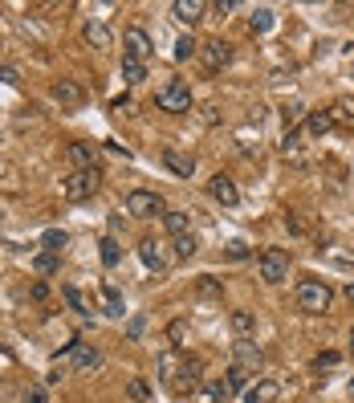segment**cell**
Returning a JSON list of instances; mask_svg holds the SVG:
<instances>
[{
  "label": "cell",
  "instance_id": "1",
  "mask_svg": "<svg viewBox=\"0 0 354 403\" xmlns=\"http://www.w3.org/2000/svg\"><path fill=\"white\" fill-rule=\"evenodd\" d=\"M159 371H163V383L175 391V395H188L200 387V358H179L175 351H163L159 355Z\"/></svg>",
  "mask_w": 354,
  "mask_h": 403
},
{
  "label": "cell",
  "instance_id": "2",
  "mask_svg": "<svg viewBox=\"0 0 354 403\" xmlns=\"http://www.w3.org/2000/svg\"><path fill=\"white\" fill-rule=\"evenodd\" d=\"M98 184H102V171H70L66 179H61V196L66 200H73V204H82V200H90L98 191Z\"/></svg>",
  "mask_w": 354,
  "mask_h": 403
},
{
  "label": "cell",
  "instance_id": "3",
  "mask_svg": "<svg viewBox=\"0 0 354 403\" xmlns=\"http://www.w3.org/2000/svg\"><path fill=\"white\" fill-rule=\"evenodd\" d=\"M297 306L306 314H326L334 306V289L326 281H302L297 285Z\"/></svg>",
  "mask_w": 354,
  "mask_h": 403
},
{
  "label": "cell",
  "instance_id": "4",
  "mask_svg": "<svg viewBox=\"0 0 354 403\" xmlns=\"http://www.w3.org/2000/svg\"><path fill=\"white\" fill-rule=\"evenodd\" d=\"M155 106H159V110H167V115H188V110H191V90L179 82V78H171L167 86H159Z\"/></svg>",
  "mask_w": 354,
  "mask_h": 403
},
{
  "label": "cell",
  "instance_id": "5",
  "mask_svg": "<svg viewBox=\"0 0 354 403\" xmlns=\"http://www.w3.org/2000/svg\"><path fill=\"white\" fill-rule=\"evenodd\" d=\"M260 277L269 285H281L289 277V253L285 249H265L260 253Z\"/></svg>",
  "mask_w": 354,
  "mask_h": 403
},
{
  "label": "cell",
  "instance_id": "6",
  "mask_svg": "<svg viewBox=\"0 0 354 403\" xmlns=\"http://www.w3.org/2000/svg\"><path fill=\"white\" fill-rule=\"evenodd\" d=\"M126 212L131 216H139V220H151V216H163L167 208H163V200L155 196V191H131L126 196Z\"/></svg>",
  "mask_w": 354,
  "mask_h": 403
},
{
  "label": "cell",
  "instance_id": "7",
  "mask_svg": "<svg viewBox=\"0 0 354 403\" xmlns=\"http://www.w3.org/2000/svg\"><path fill=\"white\" fill-rule=\"evenodd\" d=\"M196 57H200V66L208 73H220L228 61H233V45H224V41H204Z\"/></svg>",
  "mask_w": 354,
  "mask_h": 403
},
{
  "label": "cell",
  "instance_id": "8",
  "mask_svg": "<svg viewBox=\"0 0 354 403\" xmlns=\"http://www.w3.org/2000/svg\"><path fill=\"white\" fill-rule=\"evenodd\" d=\"M233 362L240 367V371H249V375H257L260 367H265V355H260L257 342H249V338H240L233 346Z\"/></svg>",
  "mask_w": 354,
  "mask_h": 403
},
{
  "label": "cell",
  "instance_id": "9",
  "mask_svg": "<svg viewBox=\"0 0 354 403\" xmlns=\"http://www.w3.org/2000/svg\"><path fill=\"white\" fill-rule=\"evenodd\" d=\"M208 196H212L216 204H224V208H233L236 200H240V191H236V184L228 179V175H224V171L208 179Z\"/></svg>",
  "mask_w": 354,
  "mask_h": 403
},
{
  "label": "cell",
  "instance_id": "10",
  "mask_svg": "<svg viewBox=\"0 0 354 403\" xmlns=\"http://www.w3.org/2000/svg\"><path fill=\"white\" fill-rule=\"evenodd\" d=\"M70 367H73V371H98V367H102V351L90 346V342H73Z\"/></svg>",
  "mask_w": 354,
  "mask_h": 403
},
{
  "label": "cell",
  "instance_id": "11",
  "mask_svg": "<svg viewBox=\"0 0 354 403\" xmlns=\"http://www.w3.org/2000/svg\"><path fill=\"white\" fill-rule=\"evenodd\" d=\"M53 98H57L61 106H82V102H86V86H82V82H70V78H61V82H53Z\"/></svg>",
  "mask_w": 354,
  "mask_h": 403
},
{
  "label": "cell",
  "instance_id": "12",
  "mask_svg": "<svg viewBox=\"0 0 354 403\" xmlns=\"http://www.w3.org/2000/svg\"><path fill=\"white\" fill-rule=\"evenodd\" d=\"M70 163H73V171H94L98 167V147L94 142H70Z\"/></svg>",
  "mask_w": 354,
  "mask_h": 403
},
{
  "label": "cell",
  "instance_id": "13",
  "mask_svg": "<svg viewBox=\"0 0 354 403\" xmlns=\"http://www.w3.org/2000/svg\"><path fill=\"white\" fill-rule=\"evenodd\" d=\"M163 163H167V171H175L179 179H191V175H196V159L184 155L179 147H167V151H163Z\"/></svg>",
  "mask_w": 354,
  "mask_h": 403
},
{
  "label": "cell",
  "instance_id": "14",
  "mask_svg": "<svg viewBox=\"0 0 354 403\" xmlns=\"http://www.w3.org/2000/svg\"><path fill=\"white\" fill-rule=\"evenodd\" d=\"M139 257H142V265H147L151 273H163V269H167V257H163V249H159V240H155V237H142L139 240Z\"/></svg>",
  "mask_w": 354,
  "mask_h": 403
},
{
  "label": "cell",
  "instance_id": "15",
  "mask_svg": "<svg viewBox=\"0 0 354 403\" xmlns=\"http://www.w3.org/2000/svg\"><path fill=\"white\" fill-rule=\"evenodd\" d=\"M82 37H86V45L90 49H110L115 45V33H110L102 21H86L82 24Z\"/></svg>",
  "mask_w": 354,
  "mask_h": 403
},
{
  "label": "cell",
  "instance_id": "16",
  "mask_svg": "<svg viewBox=\"0 0 354 403\" xmlns=\"http://www.w3.org/2000/svg\"><path fill=\"white\" fill-rule=\"evenodd\" d=\"M126 57H135V61L151 57V37L142 29H126Z\"/></svg>",
  "mask_w": 354,
  "mask_h": 403
},
{
  "label": "cell",
  "instance_id": "17",
  "mask_svg": "<svg viewBox=\"0 0 354 403\" xmlns=\"http://www.w3.org/2000/svg\"><path fill=\"white\" fill-rule=\"evenodd\" d=\"M171 13H175V21L196 24L204 13H208V4H204V0H175V4H171Z\"/></svg>",
  "mask_w": 354,
  "mask_h": 403
},
{
  "label": "cell",
  "instance_id": "18",
  "mask_svg": "<svg viewBox=\"0 0 354 403\" xmlns=\"http://www.w3.org/2000/svg\"><path fill=\"white\" fill-rule=\"evenodd\" d=\"M277 400H281V383H273V379H260L244 395V403H277Z\"/></svg>",
  "mask_w": 354,
  "mask_h": 403
},
{
  "label": "cell",
  "instance_id": "19",
  "mask_svg": "<svg viewBox=\"0 0 354 403\" xmlns=\"http://www.w3.org/2000/svg\"><path fill=\"white\" fill-rule=\"evenodd\" d=\"M326 131H334L330 110H309V119H306V135H309V139H322Z\"/></svg>",
  "mask_w": 354,
  "mask_h": 403
},
{
  "label": "cell",
  "instance_id": "20",
  "mask_svg": "<svg viewBox=\"0 0 354 403\" xmlns=\"http://www.w3.org/2000/svg\"><path fill=\"white\" fill-rule=\"evenodd\" d=\"M330 119L334 126H354V98H338L330 106Z\"/></svg>",
  "mask_w": 354,
  "mask_h": 403
},
{
  "label": "cell",
  "instance_id": "21",
  "mask_svg": "<svg viewBox=\"0 0 354 403\" xmlns=\"http://www.w3.org/2000/svg\"><path fill=\"white\" fill-rule=\"evenodd\" d=\"M102 306H106L110 318H122V314H126V302H122V293H118L115 285H102Z\"/></svg>",
  "mask_w": 354,
  "mask_h": 403
},
{
  "label": "cell",
  "instance_id": "22",
  "mask_svg": "<svg viewBox=\"0 0 354 403\" xmlns=\"http://www.w3.org/2000/svg\"><path fill=\"white\" fill-rule=\"evenodd\" d=\"M147 78V61H135V57H122V82L126 86H139Z\"/></svg>",
  "mask_w": 354,
  "mask_h": 403
},
{
  "label": "cell",
  "instance_id": "23",
  "mask_svg": "<svg viewBox=\"0 0 354 403\" xmlns=\"http://www.w3.org/2000/svg\"><path fill=\"white\" fill-rule=\"evenodd\" d=\"M253 330H257V318H253L249 309H233V334L236 338H249Z\"/></svg>",
  "mask_w": 354,
  "mask_h": 403
},
{
  "label": "cell",
  "instance_id": "24",
  "mask_svg": "<svg viewBox=\"0 0 354 403\" xmlns=\"http://www.w3.org/2000/svg\"><path fill=\"white\" fill-rule=\"evenodd\" d=\"M163 228L171 233V237H184V233H191L188 212H163Z\"/></svg>",
  "mask_w": 354,
  "mask_h": 403
},
{
  "label": "cell",
  "instance_id": "25",
  "mask_svg": "<svg viewBox=\"0 0 354 403\" xmlns=\"http://www.w3.org/2000/svg\"><path fill=\"white\" fill-rule=\"evenodd\" d=\"M171 244H175V257H179V261H188L191 253L200 249V240H196V233H184V237H171Z\"/></svg>",
  "mask_w": 354,
  "mask_h": 403
},
{
  "label": "cell",
  "instance_id": "26",
  "mask_svg": "<svg viewBox=\"0 0 354 403\" xmlns=\"http://www.w3.org/2000/svg\"><path fill=\"white\" fill-rule=\"evenodd\" d=\"M61 298L70 302V309H78L82 318H90V306H86V298H82V289H78V285H66V289H61Z\"/></svg>",
  "mask_w": 354,
  "mask_h": 403
},
{
  "label": "cell",
  "instance_id": "27",
  "mask_svg": "<svg viewBox=\"0 0 354 403\" xmlns=\"http://www.w3.org/2000/svg\"><path fill=\"white\" fill-rule=\"evenodd\" d=\"M249 29H253V33H269V29H273V8H257V13L249 17Z\"/></svg>",
  "mask_w": 354,
  "mask_h": 403
},
{
  "label": "cell",
  "instance_id": "28",
  "mask_svg": "<svg viewBox=\"0 0 354 403\" xmlns=\"http://www.w3.org/2000/svg\"><path fill=\"white\" fill-rule=\"evenodd\" d=\"M302 139H306V131H285V139H281V155H285V159L302 151Z\"/></svg>",
  "mask_w": 354,
  "mask_h": 403
},
{
  "label": "cell",
  "instance_id": "29",
  "mask_svg": "<svg viewBox=\"0 0 354 403\" xmlns=\"http://www.w3.org/2000/svg\"><path fill=\"white\" fill-rule=\"evenodd\" d=\"M66 233H57V228H49L45 237H41V244H45V253H61V249H66Z\"/></svg>",
  "mask_w": 354,
  "mask_h": 403
},
{
  "label": "cell",
  "instance_id": "30",
  "mask_svg": "<svg viewBox=\"0 0 354 403\" xmlns=\"http://www.w3.org/2000/svg\"><path fill=\"white\" fill-rule=\"evenodd\" d=\"M33 269H37V273H57V253H37V257H33Z\"/></svg>",
  "mask_w": 354,
  "mask_h": 403
},
{
  "label": "cell",
  "instance_id": "31",
  "mask_svg": "<svg viewBox=\"0 0 354 403\" xmlns=\"http://www.w3.org/2000/svg\"><path fill=\"white\" fill-rule=\"evenodd\" d=\"M126 395H131L135 403H151V387H147L142 379H131L126 383Z\"/></svg>",
  "mask_w": 354,
  "mask_h": 403
},
{
  "label": "cell",
  "instance_id": "32",
  "mask_svg": "<svg viewBox=\"0 0 354 403\" xmlns=\"http://www.w3.org/2000/svg\"><path fill=\"white\" fill-rule=\"evenodd\" d=\"M285 228H289V233H297V237H306V233H309V216L289 212V216H285Z\"/></svg>",
  "mask_w": 354,
  "mask_h": 403
},
{
  "label": "cell",
  "instance_id": "33",
  "mask_svg": "<svg viewBox=\"0 0 354 403\" xmlns=\"http://www.w3.org/2000/svg\"><path fill=\"white\" fill-rule=\"evenodd\" d=\"M196 53H200V45H196L191 37H179V41H175V61H188Z\"/></svg>",
  "mask_w": 354,
  "mask_h": 403
},
{
  "label": "cell",
  "instance_id": "34",
  "mask_svg": "<svg viewBox=\"0 0 354 403\" xmlns=\"http://www.w3.org/2000/svg\"><path fill=\"white\" fill-rule=\"evenodd\" d=\"M102 261H106V265H118V261H122V249H118V240H115V237L102 240Z\"/></svg>",
  "mask_w": 354,
  "mask_h": 403
},
{
  "label": "cell",
  "instance_id": "35",
  "mask_svg": "<svg viewBox=\"0 0 354 403\" xmlns=\"http://www.w3.org/2000/svg\"><path fill=\"white\" fill-rule=\"evenodd\" d=\"M212 395H216V403H233L236 387H233L228 379H216V383H212Z\"/></svg>",
  "mask_w": 354,
  "mask_h": 403
},
{
  "label": "cell",
  "instance_id": "36",
  "mask_svg": "<svg viewBox=\"0 0 354 403\" xmlns=\"http://www.w3.org/2000/svg\"><path fill=\"white\" fill-rule=\"evenodd\" d=\"M228 383H233L236 391H240V387L249 383V371H240V367H236V362H233V367H228Z\"/></svg>",
  "mask_w": 354,
  "mask_h": 403
},
{
  "label": "cell",
  "instance_id": "37",
  "mask_svg": "<svg viewBox=\"0 0 354 403\" xmlns=\"http://www.w3.org/2000/svg\"><path fill=\"white\" fill-rule=\"evenodd\" d=\"M184 334H188V326H184V322H171V326H167V338H171V346H184V342H179Z\"/></svg>",
  "mask_w": 354,
  "mask_h": 403
},
{
  "label": "cell",
  "instance_id": "38",
  "mask_svg": "<svg viewBox=\"0 0 354 403\" xmlns=\"http://www.w3.org/2000/svg\"><path fill=\"white\" fill-rule=\"evenodd\" d=\"M314 367L322 371V367H338V351H322V355L314 358Z\"/></svg>",
  "mask_w": 354,
  "mask_h": 403
},
{
  "label": "cell",
  "instance_id": "39",
  "mask_svg": "<svg viewBox=\"0 0 354 403\" xmlns=\"http://www.w3.org/2000/svg\"><path fill=\"white\" fill-rule=\"evenodd\" d=\"M228 257H233V261H244V257H249V244H244V240H233V244H228Z\"/></svg>",
  "mask_w": 354,
  "mask_h": 403
},
{
  "label": "cell",
  "instance_id": "40",
  "mask_svg": "<svg viewBox=\"0 0 354 403\" xmlns=\"http://www.w3.org/2000/svg\"><path fill=\"white\" fill-rule=\"evenodd\" d=\"M0 82H4V86H17V82H21V73L13 70V66H0Z\"/></svg>",
  "mask_w": 354,
  "mask_h": 403
},
{
  "label": "cell",
  "instance_id": "41",
  "mask_svg": "<svg viewBox=\"0 0 354 403\" xmlns=\"http://www.w3.org/2000/svg\"><path fill=\"white\" fill-rule=\"evenodd\" d=\"M24 403H45V387H29V391H24Z\"/></svg>",
  "mask_w": 354,
  "mask_h": 403
},
{
  "label": "cell",
  "instance_id": "42",
  "mask_svg": "<svg viewBox=\"0 0 354 403\" xmlns=\"http://www.w3.org/2000/svg\"><path fill=\"white\" fill-rule=\"evenodd\" d=\"M200 293H208V298H212V293H220V285H216L212 277H204V281H200Z\"/></svg>",
  "mask_w": 354,
  "mask_h": 403
},
{
  "label": "cell",
  "instance_id": "43",
  "mask_svg": "<svg viewBox=\"0 0 354 403\" xmlns=\"http://www.w3.org/2000/svg\"><path fill=\"white\" fill-rule=\"evenodd\" d=\"M297 115H302V106H297V102H285V122H293Z\"/></svg>",
  "mask_w": 354,
  "mask_h": 403
},
{
  "label": "cell",
  "instance_id": "44",
  "mask_svg": "<svg viewBox=\"0 0 354 403\" xmlns=\"http://www.w3.org/2000/svg\"><path fill=\"white\" fill-rule=\"evenodd\" d=\"M233 8H236L233 0H216V4H212V13H220V17H224V13H233Z\"/></svg>",
  "mask_w": 354,
  "mask_h": 403
},
{
  "label": "cell",
  "instance_id": "45",
  "mask_svg": "<svg viewBox=\"0 0 354 403\" xmlns=\"http://www.w3.org/2000/svg\"><path fill=\"white\" fill-rule=\"evenodd\" d=\"M351 355H354V330H351Z\"/></svg>",
  "mask_w": 354,
  "mask_h": 403
},
{
  "label": "cell",
  "instance_id": "46",
  "mask_svg": "<svg viewBox=\"0 0 354 403\" xmlns=\"http://www.w3.org/2000/svg\"><path fill=\"white\" fill-rule=\"evenodd\" d=\"M351 387H354V383H351Z\"/></svg>",
  "mask_w": 354,
  "mask_h": 403
},
{
  "label": "cell",
  "instance_id": "47",
  "mask_svg": "<svg viewBox=\"0 0 354 403\" xmlns=\"http://www.w3.org/2000/svg\"><path fill=\"white\" fill-rule=\"evenodd\" d=\"M179 403H184V400H179Z\"/></svg>",
  "mask_w": 354,
  "mask_h": 403
}]
</instances>
